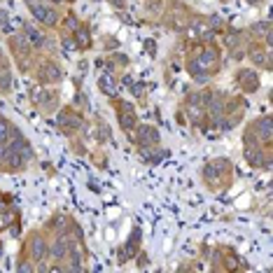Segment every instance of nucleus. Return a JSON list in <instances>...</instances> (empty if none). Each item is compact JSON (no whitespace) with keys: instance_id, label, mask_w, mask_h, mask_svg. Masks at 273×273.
<instances>
[{"instance_id":"f257e3e1","label":"nucleus","mask_w":273,"mask_h":273,"mask_svg":"<svg viewBox=\"0 0 273 273\" xmlns=\"http://www.w3.org/2000/svg\"><path fill=\"white\" fill-rule=\"evenodd\" d=\"M187 68H189V72H192L196 79L208 77V75H212L215 70H220V52L208 44V47H203L201 52H199V56H196L194 61H189Z\"/></svg>"},{"instance_id":"f03ea898","label":"nucleus","mask_w":273,"mask_h":273,"mask_svg":"<svg viewBox=\"0 0 273 273\" xmlns=\"http://www.w3.org/2000/svg\"><path fill=\"white\" fill-rule=\"evenodd\" d=\"M9 49H12V54H14V59L19 61V68L26 70L28 61H31V54H33V47H31V42L26 40V35L21 33V35L12 37V40H9Z\"/></svg>"},{"instance_id":"7ed1b4c3","label":"nucleus","mask_w":273,"mask_h":273,"mask_svg":"<svg viewBox=\"0 0 273 273\" xmlns=\"http://www.w3.org/2000/svg\"><path fill=\"white\" fill-rule=\"evenodd\" d=\"M115 105H117V119H119L122 131H126V133L136 131V126H138V117H136V110H133L131 103L119 101V103H115Z\"/></svg>"},{"instance_id":"20e7f679","label":"nucleus","mask_w":273,"mask_h":273,"mask_svg":"<svg viewBox=\"0 0 273 273\" xmlns=\"http://www.w3.org/2000/svg\"><path fill=\"white\" fill-rule=\"evenodd\" d=\"M26 252L31 262H44V257L49 255V245L44 240L42 234H33V236L26 240Z\"/></svg>"},{"instance_id":"39448f33","label":"nucleus","mask_w":273,"mask_h":273,"mask_svg":"<svg viewBox=\"0 0 273 273\" xmlns=\"http://www.w3.org/2000/svg\"><path fill=\"white\" fill-rule=\"evenodd\" d=\"M205 98H208V91H203V94H194V96L187 98L185 112H187V117H189L192 122L199 124L203 117H205Z\"/></svg>"},{"instance_id":"423d86ee","label":"nucleus","mask_w":273,"mask_h":273,"mask_svg":"<svg viewBox=\"0 0 273 273\" xmlns=\"http://www.w3.org/2000/svg\"><path fill=\"white\" fill-rule=\"evenodd\" d=\"M35 77L40 84H56V82H61V68H59V63L52 61V59H47V61L40 63V68H37Z\"/></svg>"},{"instance_id":"0eeeda50","label":"nucleus","mask_w":273,"mask_h":273,"mask_svg":"<svg viewBox=\"0 0 273 273\" xmlns=\"http://www.w3.org/2000/svg\"><path fill=\"white\" fill-rule=\"evenodd\" d=\"M243 112H245V101L243 98H229V101H224V117L222 119H229L224 126L227 129L236 126V122H240Z\"/></svg>"},{"instance_id":"6e6552de","label":"nucleus","mask_w":273,"mask_h":273,"mask_svg":"<svg viewBox=\"0 0 273 273\" xmlns=\"http://www.w3.org/2000/svg\"><path fill=\"white\" fill-rule=\"evenodd\" d=\"M56 124H59L66 133H72V131H77V129H82L84 119H82V115L75 112L72 107H63L61 112H59V117H56Z\"/></svg>"},{"instance_id":"1a4fd4ad","label":"nucleus","mask_w":273,"mask_h":273,"mask_svg":"<svg viewBox=\"0 0 273 273\" xmlns=\"http://www.w3.org/2000/svg\"><path fill=\"white\" fill-rule=\"evenodd\" d=\"M231 171V164L227 159H220V161H210L208 166L203 168V177H205V182L208 187H212V180L215 177H220V185H222V177H227Z\"/></svg>"},{"instance_id":"9d476101","label":"nucleus","mask_w":273,"mask_h":273,"mask_svg":"<svg viewBox=\"0 0 273 273\" xmlns=\"http://www.w3.org/2000/svg\"><path fill=\"white\" fill-rule=\"evenodd\" d=\"M31 96H33V103L40 105V110H44V112H52L54 107H56V103H59V94H52L49 89H44V87L33 89Z\"/></svg>"},{"instance_id":"9b49d317","label":"nucleus","mask_w":273,"mask_h":273,"mask_svg":"<svg viewBox=\"0 0 273 273\" xmlns=\"http://www.w3.org/2000/svg\"><path fill=\"white\" fill-rule=\"evenodd\" d=\"M133 142L138 145V147H152V145H157L159 142V131L154 126H136V136H133Z\"/></svg>"},{"instance_id":"f8f14e48","label":"nucleus","mask_w":273,"mask_h":273,"mask_svg":"<svg viewBox=\"0 0 273 273\" xmlns=\"http://www.w3.org/2000/svg\"><path fill=\"white\" fill-rule=\"evenodd\" d=\"M236 82L240 91H245V94H255L259 91V75L255 70H250V68H243V70L236 72Z\"/></svg>"},{"instance_id":"ddd939ff","label":"nucleus","mask_w":273,"mask_h":273,"mask_svg":"<svg viewBox=\"0 0 273 273\" xmlns=\"http://www.w3.org/2000/svg\"><path fill=\"white\" fill-rule=\"evenodd\" d=\"M70 231H61L59 234V238L54 240V245L49 247V252H52L54 259H66V255H68V250H70Z\"/></svg>"},{"instance_id":"4468645a","label":"nucleus","mask_w":273,"mask_h":273,"mask_svg":"<svg viewBox=\"0 0 273 273\" xmlns=\"http://www.w3.org/2000/svg\"><path fill=\"white\" fill-rule=\"evenodd\" d=\"M31 14H33V19H37L40 24H44V26H54V24H56V12H54L52 7L42 5V2L31 5Z\"/></svg>"},{"instance_id":"2eb2a0df","label":"nucleus","mask_w":273,"mask_h":273,"mask_svg":"<svg viewBox=\"0 0 273 273\" xmlns=\"http://www.w3.org/2000/svg\"><path fill=\"white\" fill-rule=\"evenodd\" d=\"M250 59L257 63V66H262V68H266V70H271V52H269V47H262V44L257 42L250 47Z\"/></svg>"},{"instance_id":"dca6fc26","label":"nucleus","mask_w":273,"mask_h":273,"mask_svg":"<svg viewBox=\"0 0 273 273\" xmlns=\"http://www.w3.org/2000/svg\"><path fill=\"white\" fill-rule=\"evenodd\" d=\"M252 131H257L259 142L269 145V142H271V117H262V119H257V122L252 124Z\"/></svg>"},{"instance_id":"f3484780","label":"nucleus","mask_w":273,"mask_h":273,"mask_svg":"<svg viewBox=\"0 0 273 273\" xmlns=\"http://www.w3.org/2000/svg\"><path fill=\"white\" fill-rule=\"evenodd\" d=\"M140 250V229H133L131 238L124 243V252H122V259H131V257L138 255Z\"/></svg>"},{"instance_id":"a211bd4d","label":"nucleus","mask_w":273,"mask_h":273,"mask_svg":"<svg viewBox=\"0 0 273 273\" xmlns=\"http://www.w3.org/2000/svg\"><path fill=\"white\" fill-rule=\"evenodd\" d=\"M24 35H26V40L31 42V47H33V49L44 47V42H47V40H44V35H42V31H40L37 26H33V24H26V26H24Z\"/></svg>"},{"instance_id":"6ab92c4d","label":"nucleus","mask_w":273,"mask_h":273,"mask_svg":"<svg viewBox=\"0 0 273 273\" xmlns=\"http://www.w3.org/2000/svg\"><path fill=\"white\" fill-rule=\"evenodd\" d=\"M72 42H75V47H79V49H89V47H91V33H89V28L79 24V28L72 33Z\"/></svg>"},{"instance_id":"aec40b11","label":"nucleus","mask_w":273,"mask_h":273,"mask_svg":"<svg viewBox=\"0 0 273 273\" xmlns=\"http://www.w3.org/2000/svg\"><path fill=\"white\" fill-rule=\"evenodd\" d=\"M98 87H101V91L103 94H107V96H112L115 98L117 96V82H115V77L107 72V75H101V79H98Z\"/></svg>"},{"instance_id":"412c9836","label":"nucleus","mask_w":273,"mask_h":273,"mask_svg":"<svg viewBox=\"0 0 273 273\" xmlns=\"http://www.w3.org/2000/svg\"><path fill=\"white\" fill-rule=\"evenodd\" d=\"M222 269L227 273H240V259L234 252H227V255L222 257Z\"/></svg>"},{"instance_id":"4be33fe9","label":"nucleus","mask_w":273,"mask_h":273,"mask_svg":"<svg viewBox=\"0 0 273 273\" xmlns=\"http://www.w3.org/2000/svg\"><path fill=\"white\" fill-rule=\"evenodd\" d=\"M17 129H12V124L7 119H0V145H7L12 142V136H17Z\"/></svg>"},{"instance_id":"5701e85b","label":"nucleus","mask_w":273,"mask_h":273,"mask_svg":"<svg viewBox=\"0 0 273 273\" xmlns=\"http://www.w3.org/2000/svg\"><path fill=\"white\" fill-rule=\"evenodd\" d=\"M14 220H17V212H14V210L0 212V231L7 229V227H12V224H14Z\"/></svg>"},{"instance_id":"b1692460","label":"nucleus","mask_w":273,"mask_h":273,"mask_svg":"<svg viewBox=\"0 0 273 273\" xmlns=\"http://www.w3.org/2000/svg\"><path fill=\"white\" fill-rule=\"evenodd\" d=\"M17 273H35V269H33V262H31V259H24V262L19 264Z\"/></svg>"},{"instance_id":"393cba45","label":"nucleus","mask_w":273,"mask_h":273,"mask_svg":"<svg viewBox=\"0 0 273 273\" xmlns=\"http://www.w3.org/2000/svg\"><path fill=\"white\" fill-rule=\"evenodd\" d=\"M66 26L70 28V33H75V31L79 28V21L75 17H68V19H66Z\"/></svg>"},{"instance_id":"a878e982","label":"nucleus","mask_w":273,"mask_h":273,"mask_svg":"<svg viewBox=\"0 0 273 273\" xmlns=\"http://www.w3.org/2000/svg\"><path fill=\"white\" fill-rule=\"evenodd\" d=\"M44 273H63V271H61V266L59 264H54V266H47V271Z\"/></svg>"},{"instance_id":"bb28decb","label":"nucleus","mask_w":273,"mask_h":273,"mask_svg":"<svg viewBox=\"0 0 273 273\" xmlns=\"http://www.w3.org/2000/svg\"><path fill=\"white\" fill-rule=\"evenodd\" d=\"M5 24H7V14L0 12V31H5Z\"/></svg>"},{"instance_id":"cd10ccee","label":"nucleus","mask_w":273,"mask_h":273,"mask_svg":"<svg viewBox=\"0 0 273 273\" xmlns=\"http://www.w3.org/2000/svg\"><path fill=\"white\" fill-rule=\"evenodd\" d=\"M145 44H147V52H150L152 56H154V52H157V49H154V40H147Z\"/></svg>"},{"instance_id":"c85d7f7f","label":"nucleus","mask_w":273,"mask_h":273,"mask_svg":"<svg viewBox=\"0 0 273 273\" xmlns=\"http://www.w3.org/2000/svg\"><path fill=\"white\" fill-rule=\"evenodd\" d=\"M28 2H31V5H37V2H40V0H28Z\"/></svg>"},{"instance_id":"c756f323","label":"nucleus","mask_w":273,"mask_h":273,"mask_svg":"<svg viewBox=\"0 0 273 273\" xmlns=\"http://www.w3.org/2000/svg\"><path fill=\"white\" fill-rule=\"evenodd\" d=\"M0 255H2V245H0Z\"/></svg>"},{"instance_id":"7c9ffc66","label":"nucleus","mask_w":273,"mask_h":273,"mask_svg":"<svg viewBox=\"0 0 273 273\" xmlns=\"http://www.w3.org/2000/svg\"><path fill=\"white\" fill-rule=\"evenodd\" d=\"M54 2H61V0H54Z\"/></svg>"},{"instance_id":"2f4dec72","label":"nucleus","mask_w":273,"mask_h":273,"mask_svg":"<svg viewBox=\"0 0 273 273\" xmlns=\"http://www.w3.org/2000/svg\"><path fill=\"white\" fill-rule=\"evenodd\" d=\"M0 201H2V199H0Z\"/></svg>"}]
</instances>
